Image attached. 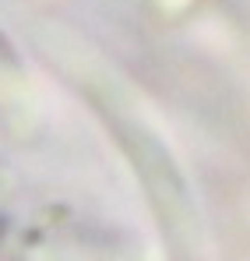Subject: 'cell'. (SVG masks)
Listing matches in <instances>:
<instances>
[{"mask_svg":"<svg viewBox=\"0 0 250 261\" xmlns=\"http://www.w3.org/2000/svg\"><path fill=\"white\" fill-rule=\"evenodd\" d=\"M21 67V60H18V53H14V46L11 39L0 32V74H7V71H18Z\"/></svg>","mask_w":250,"mask_h":261,"instance_id":"cell-1","label":"cell"}]
</instances>
